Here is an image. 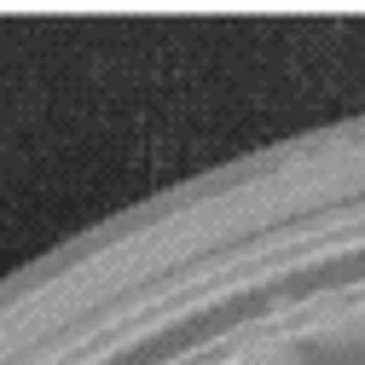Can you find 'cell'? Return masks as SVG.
Listing matches in <instances>:
<instances>
[{"mask_svg":"<svg viewBox=\"0 0 365 365\" xmlns=\"http://www.w3.org/2000/svg\"><path fill=\"white\" fill-rule=\"evenodd\" d=\"M331 336H336V342H365V307H359V313H348V319H336Z\"/></svg>","mask_w":365,"mask_h":365,"instance_id":"6da1fadb","label":"cell"}]
</instances>
